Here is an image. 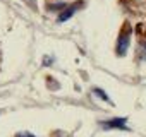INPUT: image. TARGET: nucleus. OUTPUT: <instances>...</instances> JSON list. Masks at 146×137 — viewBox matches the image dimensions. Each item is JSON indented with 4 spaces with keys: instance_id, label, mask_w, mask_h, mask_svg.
Listing matches in <instances>:
<instances>
[{
    "instance_id": "5",
    "label": "nucleus",
    "mask_w": 146,
    "mask_h": 137,
    "mask_svg": "<svg viewBox=\"0 0 146 137\" xmlns=\"http://www.w3.org/2000/svg\"><path fill=\"white\" fill-rule=\"evenodd\" d=\"M16 137H36V135H33L31 132H19L16 134Z\"/></svg>"
},
{
    "instance_id": "1",
    "label": "nucleus",
    "mask_w": 146,
    "mask_h": 137,
    "mask_svg": "<svg viewBox=\"0 0 146 137\" xmlns=\"http://www.w3.org/2000/svg\"><path fill=\"white\" fill-rule=\"evenodd\" d=\"M131 33H132V28L129 22H125L119 33V38H117V46H115V51L119 57H124L129 50V43H131Z\"/></svg>"
},
{
    "instance_id": "3",
    "label": "nucleus",
    "mask_w": 146,
    "mask_h": 137,
    "mask_svg": "<svg viewBox=\"0 0 146 137\" xmlns=\"http://www.w3.org/2000/svg\"><path fill=\"white\" fill-rule=\"evenodd\" d=\"M125 122H127V118L119 117V118H112V120L102 122V127H103V128H120V130H127Z\"/></svg>"
},
{
    "instance_id": "2",
    "label": "nucleus",
    "mask_w": 146,
    "mask_h": 137,
    "mask_svg": "<svg viewBox=\"0 0 146 137\" xmlns=\"http://www.w3.org/2000/svg\"><path fill=\"white\" fill-rule=\"evenodd\" d=\"M83 5V2H76L74 5H69V7H64V11L58 14V17H57V22H65L67 19H70L72 16H74V12L78 11V7H81Z\"/></svg>"
},
{
    "instance_id": "4",
    "label": "nucleus",
    "mask_w": 146,
    "mask_h": 137,
    "mask_svg": "<svg viewBox=\"0 0 146 137\" xmlns=\"http://www.w3.org/2000/svg\"><path fill=\"white\" fill-rule=\"evenodd\" d=\"M93 93H95L98 98H102L103 101H108V103H110V98H108V96L103 93V89H100V88H95V89H93Z\"/></svg>"
}]
</instances>
